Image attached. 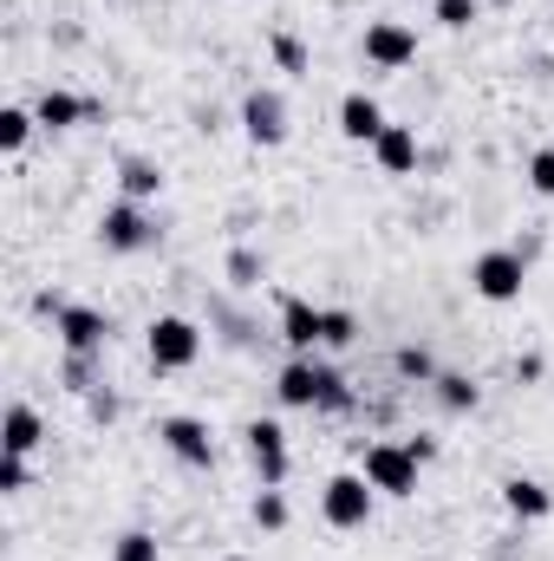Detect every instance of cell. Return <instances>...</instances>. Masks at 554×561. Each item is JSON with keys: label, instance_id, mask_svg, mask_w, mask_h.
<instances>
[{"label": "cell", "instance_id": "1", "mask_svg": "<svg viewBox=\"0 0 554 561\" xmlns=\"http://www.w3.org/2000/svg\"><path fill=\"white\" fill-rule=\"evenodd\" d=\"M280 405H320V412H346L353 405V392H346V379L333 373V366H320L313 353H293L287 366H280Z\"/></svg>", "mask_w": 554, "mask_h": 561}, {"label": "cell", "instance_id": "2", "mask_svg": "<svg viewBox=\"0 0 554 561\" xmlns=\"http://www.w3.org/2000/svg\"><path fill=\"white\" fill-rule=\"evenodd\" d=\"M372 503H379V490L366 483V470H339V477H326V490H320L326 529H366V523H372Z\"/></svg>", "mask_w": 554, "mask_h": 561}, {"label": "cell", "instance_id": "3", "mask_svg": "<svg viewBox=\"0 0 554 561\" xmlns=\"http://www.w3.org/2000/svg\"><path fill=\"white\" fill-rule=\"evenodd\" d=\"M203 359V327L183 313H157L150 320V366L157 373H189Z\"/></svg>", "mask_w": 554, "mask_h": 561}, {"label": "cell", "instance_id": "4", "mask_svg": "<svg viewBox=\"0 0 554 561\" xmlns=\"http://www.w3.org/2000/svg\"><path fill=\"white\" fill-rule=\"evenodd\" d=\"M470 287H476L489 307H509V300H522V287H529V262H522L516 249H483V255L470 262Z\"/></svg>", "mask_w": 554, "mask_h": 561}, {"label": "cell", "instance_id": "5", "mask_svg": "<svg viewBox=\"0 0 554 561\" xmlns=\"http://www.w3.org/2000/svg\"><path fill=\"white\" fill-rule=\"evenodd\" d=\"M366 483L379 496H417V457L405 444H392V437L366 444Z\"/></svg>", "mask_w": 554, "mask_h": 561}, {"label": "cell", "instance_id": "6", "mask_svg": "<svg viewBox=\"0 0 554 561\" xmlns=\"http://www.w3.org/2000/svg\"><path fill=\"white\" fill-rule=\"evenodd\" d=\"M39 307H53V327H59L66 353H79V359H92V353L112 340V320H105L99 307H66V300H39Z\"/></svg>", "mask_w": 554, "mask_h": 561}, {"label": "cell", "instance_id": "7", "mask_svg": "<svg viewBox=\"0 0 554 561\" xmlns=\"http://www.w3.org/2000/svg\"><path fill=\"white\" fill-rule=\"evenodd\" d=\"M99 242L112 249V255H138L157 242V229H150V216H143V203H112L105 216H99Z\"/></svg>", "mask_w": 554, "mask_h": 561}, {"label": "cell", "instance_id": "8", "mask_svg": "<svg viewBox=\"0 0 554 561\" xmlns=\"http://www.w3.org/2000/svg\"><path fill=\"white\" fill-rule=\"evenodd\" d=\"M417 59V33L405 20H372L366 26V66H379V72H405Z\"/></svg>", "mask_w": 554, "mask_h": 561}, {"label": "cell", "instance_id": "9", "mask_svg": "<svg viewBox=\"0 0 554 561\" xmlns=\"http://www.w3.org/2000/svg\"><path fill=\"white\" fill-rule=\"evenodd\" d=\"M157 437H163V450H170L176 463H189V470H209V463H216V437H209L203 419H163Z\"/></svg>", "mask_w": 554, "mask_h": 561}, {"label": "cell", "instance_id": "10", "mask_svg": "<svg viewBox=\"0 0 554 561\" xmlns=\"http://www.w3.org/2000/svg\"><path fill=\"white\" fill-rule=\"evenodd\" d=\"M249 457L262 470V490H280L287 483V431L275 419H255L249 424Z\"/></svg>", "mask_w": 554, "mask_h": 561}, {"label": "cell", "instance_id": "11", "mask_svg": "<svg viewBox=\"0 0 554 561\" xmlns=\"http://www.w3.org/2000/svg\"><path fill=\"white\" fill-rule=\"evenodd\" d=\"M242 131H249V144L275 150V144L287 138V99H280V92H249V105H242Z\"/></svg>", "mask_w": 554, "mask_h": 561}, {"label": "cell", "instance_id": "12", "mask_svg": "<svg viewBox=\"0 0 554 561\" xmlns=\"http://www.w3.org/2000/svg\"><path fill=\"white\" fill-rule=\"evenodd\" d=\"M280 340H287L293 353H313V346H326V313L287 294V300H280Z\"/></svg>", "mask_w": 554, "mask_h": 561}, {"label": "cell", "instance_id": "13", "mask_svg": "<svg viewBox=\"0 0 554 561\" xmlns=\"http://www.w3.org/2000/svg\"><path fill=\"white\" fill-rule=\"evenodd\" d=\"M385 125H392V118L379 112V99H372V92H346V99H339V131H346L353 144H372Z\"/></svg>", "mask_w": 554, "mask_h": 561}, {"label": "cell", "instance_id": "14", "mask_svg": "<svg viewBox=\"0 0 554 561\" xmlns=\"http://www.w3.org/2000/svg\"><path fill=\"white\" fill-rule=\"evenodd\" d=\"M372 157H379L385 176H412L417 170V131L412 125H385V131L372 138Z\"/></svg>", "mask_w": 554, "mask_h": 561}, {"label": "cell", "instance_id": "15", "mask_svg": "<svg viewBox=\"0 0 554 561\" xmlns=\"http://www.w3.org/2000/svg\"><path fill=\"white\" fill-rule=\"evenodd\" d=\"M503 503H509V516H522V523H542L554 510V496L535 477H509V483H503Z\"/></svg>", "mask_w": 554, "mask_h": 561}, {"label": "cell", "instance_id": "16", "mask_svg": "<svg viewBox=\"0 0 554 561\" xmlns=\"http://www.w3.org/2000/svg\"><path fill=\"white\" fill-rule=\"evenodd\" d=\"M33 118H39L46 131H72L79 118H92V105H85V99H72V92H46V99L33 105Z\"/></svg>", "mask_w": 554, "mask_h": 561}, {"label": "cell", "instance_id": "17", "mask_svg": "<svg viewBox=\"0 0 554 561\" xmlns=\"http://www.w3.org/2000/svg\"><path fill=\"white\" fill-rule=\"evenodd\" d=\"M39 437H46V431H39V412H33V405H7V437H0V444H7L13 457H33Z\"/></svg>", "mask_w": 554, "mask_h": 561}, {"label": "cell", "instance_id": "18", "mask_svg": "<svg viewBox=\"0 0 554 561\" xmlns=\"http://www.w3.org/2000/svg\"><path fill=\"white\" fill-rule=\"evenodd\" d=\"M118 183H125V203H143V196H157V190H163V170H157L150 157H125Z\"/></svg>", "mask_w": 554, "mask_h": 561}, {"label": "cell", "instance_id": "19", "mask_svg": "<svg viewBox=\"0 0 554 561\" xmlns=\"http://www.w3.org/2000/svg\"><path fill=\"white\" fill-rule=\"evenodd\" d=\"M33 125H39L33 112L7 105V112H0V150H7V157H20V150H26V138H33Z\"/></svg>", "mask_w": 554, "mask_h": 561}, {"label": "cell", "instance_id": "20", "mask_svg": "<svg viewBox=\"0 0 554 561\" xmlns=\"http://www.w3.org/2000/svg\"><path fill=\"white\" fill-rule=\"evenodd\" d=\"M112 561H163V549H157V536H143V529H125V536L112 542Z\"/></svg>", "mask_w": 554, "mask_h": 561}, {"label": "cell", "instance_id": "21", "mask_svg": "<svg viewBox=\"0 0 554 561\" xmlns=\"http://www.w3.org/2000/svg\"><path fill=\"white\" fill-rule=\"evenodd\" d=\"M437 392H443L450 412H476V386H470L463 373H437Z\"/></svg>", "mask_w": 554, "mask_h": 561}, {"label": "cell", "instance_id": "22", "mask_svg": "<svg viewBox=\"0 0 554 561\" xmlns=\"http://www.w3.org/2000/svg\"><path fill=\"white\" fill-rule=\"evenodd\" d=\"M476 7H483V0H430V13H437V26H450V33H463V26L476 20Z\"/></svg>", "mask_w": 554, "mask_h": 561}, {"label": "cell", "instance_id": "23", "mask_svg": "<svg viewBox=\"0 0 554 561\" xmlns=\"http://www.w3.org/2000/svg\"><path fill=\"white\" fill-rule=\"evenodd\" d=\"M529 190H535V196H554V144L529 157Z\"/></svg>", "mask_w": 554, "mask_h": 561}, {"label": "cell", "instance_id": "24", "mask_svg": "<svg viewBox=\"0 0 554 561\" xmlns=\"http://www.w3.org/2000/svg\"><path fill=\"white\" fill-rule=\"evenodd\" d=\"M255 523H262V529H287V503H280V490H262V496H255Z\"/></svg>", "mask_w": 554, "mask_h": 561}, {"label": "cell", "instance_id": "25", "mask_svg": "<svg viewBox=\"0 0 554 561\" xmlns=\"http://www.w3.org/2000/svg\"><path fill=\"white\" fill-rule=\"evenodd\" d=\"M275 59H280V72H307V46L293 33H275Z\"/></svg>", "mask_w": 554, "mask_h": 561}, {"label": "cell", "instance_id": "26", "mask_svg": "<svg viewBox=\"0 0 554 561\" xmlns=\"http://www.w3.org/2000/svg\"><path fill=\"white\" fill-rule=\"evenodd\" d=\"M399 373H405V379H437V359H430L424 346H405V353H399Z\"/></svg>", "mask_w": 554, "mask_h": 561}, {"label": "cell", "instance_id": "27", "mask_svg": "<svg viewBox=\"0 0 554 561\" xmlns=\"http://www.w3.org/2000/svg\"><path fill=\"white\" fill-rule=\"evenodd\" d=\"M0 490H7V496H20V490H26V457H13V450L0 457Z\"/></svg>", "mask_w": 554, "mask_h": 561}, {"label": "cell", "instance_id": "28", "mask_svg": "<svg viewBox=\"0 0 554 561\" xmlns=\"http://www.w3.org/2000/svg\"><path fill=\"white\" fill-rule=\"evenodd\" d=\"M353 340V313H326V346H346Z\"/></svg>", "mask_w": 554, "mask_h": 561}, {"label": "cell", "instance_id": "29", "mask_svg": "<svg viewBox=\"0 0 554 561\" xmlns=\"http://www.w3.org/2000/svg\"><path fill=\"white\" fill-rule=\"evenodd\" d=\"M489 7H516V0H489Z\"/></svg>", "mask_w": 554, "mask_h": 561}, {"label": "cell", "instance_id": "30", "mask_svg": "<svg viewBox=\"0 0 554 561\" xmlns=\"http://www.w3.org/2000/svg\"><path fill=\"white\" fill-rule=\"evenodd\" d=\"M222 561H249V556H222Z\"/></svg>", "mask_w": 554, "mask_h": 561}]
</instances>
